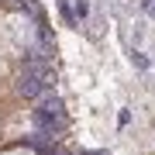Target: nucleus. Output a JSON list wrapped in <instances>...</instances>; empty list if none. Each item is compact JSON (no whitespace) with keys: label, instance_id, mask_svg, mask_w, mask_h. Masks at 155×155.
Masks as SVG:
<instances>
[{"label":"nucleus","instance_id":"obj_1","mask_svg":"<svg viewBox=\"0 0 155 155\" xmlns=\"http://www.w3.org/2000/svg\"><path fill=\"white\" fill-rule=\"evenodd\" d=\"M52 83H55V76H52L48 62H24L21 79H17V90H21L28 100H41L52 90Z\"/></svg>","mask_w":155,"mask_h":155},{"label":"nucleus","instance_id":"obj_2","mask_svg":"<svg viewBox=\"0 0 155 155\" xmlns=\"http://www.w3.org/2000/svg\"><path fill=\"white\" fill-rule=\"evenodd\" d=\"M35 124L41 127V134H52V138L62 134V131H66V110H62V100H55V97L45 100L38 110H35Z\"/></svg>","mask_w":155,"mask_h":155},{"label":"nucleus","instance_id":"obj_3","mask_svg":"<svg viewBox=\"0 0 155 155\" xmlns=\"http://www.w3.org/2000/svg\"><path fill=\"white\" fill-rule=\"evenodd\" d=\"M24 145H28V148H35L38 155H55V152H59V145H55V138H52V134H28V138H24Z\"/></svg>","mask_w":155,"mask_h":155},{"label":"nucleus","instance_id":"obj_4","mask_svg":"<svg viewBox=\"0 0 155 155\" xmlns=\"http://www.w3.org/2000/svg\"><path fill=\"white\" fill-rule=\"evenodd\" d=\"M134 62H138V69H148V59H145L141 52H134Z\"/></svg>","mask_w":155,"mask_h":155},{"label":"nucleus","instance_id":"obj_5","mask_svg":"<svg viewBox=\"0 0 155 155\" xmlns=\"http://www.w3.org/2000/svg\"><path fill=\"white\" fill-rule=\"evenodd\" d=\"M76 14H79V17H86V0H76Z\"/></svg>","mask_w":155,"mask_h":155}]
</instances>
